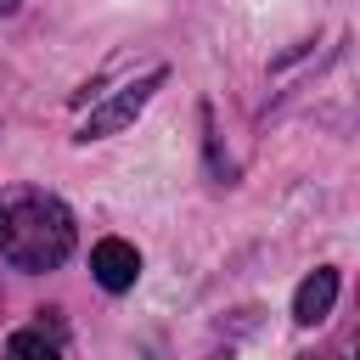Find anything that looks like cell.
I'll list each match as a JSON object with an SVG mask.
<instances>
[{
  "label": "cell",
  "mask_w": 360,
  "mask_h": 360,
  "mask_svg": "<svg viewBox=\"0 0 360 360\" xmlns=\"http://www.w3.org/2000/svg\"><path fill=\"white\" fill-rule=\"evenodd\" d=\"M73 253V214L56 191L11 186L0 191V259L17 270H56Z\"/></svg>",
  "instance_id": "cell-1"
},
{
  "label": "cell",
  "mask_w": 360,
  "mask_h": 360,
  "mask_svg": "<svg viewBox=\"0 0 360 360\" xmlns=\"http://www.w3.org/2000/svg\"><path fill=\"white\" fill-rule=\"evenodd\" d=\"M163 84V68H152V73H141L135 84H124L112 101H101L90 118H84V129H79V141H101V135H118V129H129L141 112H146V101H152V90Z\"/></svg>",
  "instance_id": "cell-2"
},
{
  "label": "cell",
  "mask_w": 360,
  "mask_h": 360,
  "mask_svg": "<svg viewBox=\"0 0 360 360\" xmlns=\"http://www.w3.org/2000/svg\"><path fill=\"white\" fill-rule=\"evenodd\" d=\"M90 276H96L107 292L135 287V276H141V253H135V242H124V236H101V242L90 248Z\"/></svg>",
  "instance_id": "cell-3"
},
{
  "label": "cell",
  "mask_w": 360,
  "mask_h": 360,
  "mask_svg": "<svg viewBox=\"0 0 360 360\" xmlns=\"http://www.w3.org/2000/svg\"><path fill=\"white\" fill-rule=\"evenodd\" d=\"M332 304H338V270L321 264L315 276L298 281V292H292V321H298V326H321V321L332 315Z\"/></svg>",
  "instance_id": "cell-4"
},
{
  "label": "cell",
  "mask_w": 360,
  "mask_h": 360,
  "mask_svg": "<svg viewBox=\"0 0 360 360\" xmlns=\"http://www.w3.org/2000/svg\"><path fill=\"white\" fill-rule=\"evenodd\" d=\"M11 360H62V349H56V338H45V326H22V332H11Z\"/></svg>",
  "instance_id": "cell-5"
},
{
  "label": "cell",
  "mask_w": 360,
  "mask_h": 360,
  "mask_svg": "<svg viewBox=\"0 0 360 360\" xmlns=\"http://www.w3.org/2000/svg\"><path fill=\"white\" fill-rule=\"evenodd\" d=\"M11 11H17V0H0V17H11Z\"/></svg>",
  "instance_id": "cell-6"
}]
</instances>
